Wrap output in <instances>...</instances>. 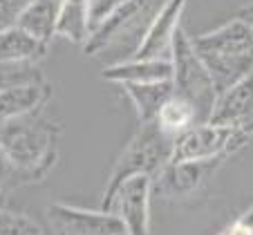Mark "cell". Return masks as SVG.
Returning a JSON list of instances; mask_svg holds the SVG:
<instances>
[{"instance_id": "cell-19", "label": "cell", "mask_w": 253, "mask_h": 235, "mask_svg": "<svg viewBox=\"0 0 253 235\" xmlns=\"http://www.w3.org/2000/svg\"><path fill=\"white\" fill-rule=\"evenodd\" d=\"M0 235H43V229L27 213L0 206Z\"/></svg>"}, {"instance_id": "cell-1", "label": "cell", "mask_w": 253, "mask_h": 235, "mask_svg": "<svg viewBox=\"0 0 253 235\" xmlns=\"http://www.w3.org/2000/svg\"><path fill=\"white\" fill-rule=\"evenodd\" d=\"M61 125L43 110L0 128V150L7 155L27 186L39 184L58 163Z\"/></svg>"}, {"instance_id": "cell-18", "label": "cell", "mask_w": 253, "mask_h": 235, "mask_svg": "<svg viewBox=\"0 0 253 235\" xmlns=\"http://www.w3.org/2000/svg\"><path fill=\"white\" fill-rule=\"evenodd\" d=\"M155 121H157V125L164 130V132L170 134L172 139H177L179 134L186 132V130L193 128L195 123H202L197 108L193 106L188 99L175 94V92H172V94L166 99V103L159 108Z\"/></svg>"}, {"instance_id": "cell-4", "label": "cell", "mask_w": 253, "mask_h": 235, "mask_svg": "<svg viewBox=\"0 0 253 235\" xmlns=\"http://www.w3.org/2000/svg\"><path fill=\"white\" fill-rule=\"evenodd\" d=\"M172 146L175 139L170 134H166L157 125V121H139V128L132 132L128 144L121 148L119 157L115 159L108 175V182L103 188V197L101 204L110 199V195L117 191L124 179L132 177V175H148V177H157L164 168L170 163L172 159Z\"/></svg>"}, {"instance_id": "cell-22", "label": "cell", "mask_w": 253, "mask_h": 235, "mask_svg": "<svg viewBox=\"0 0 253 235\" xmlns=\"http://www.w3.org/2000/svg\"><path fill=\"white\" fill-rule=\"evenodd\" d=\"M29 0H0V29L11 27Z\"/></svg>"}, {"instance_id": "cell-2", "label": "cell", "mask_w": 253, "mask_h": 235, "mask_svg": "<svg viewBox=\"0 0 253 235\" xmlns=\"http://www.w3.org/2000/svg\"><path fill=\"white\" fill-rule=\"evenodd\" d=\"M191 43L211 72L217 94L253 72V29L233 18L211 32L191 36Z\"/></svg>"}, {"instance_id": "cell-25", "label": "cell", "mask_w": 253, "mask_h": 235, "mask_svg": "<svg viewBox=\"0 0 253 235\" xmlns=\"http://www.w3.org/2000/svg\"><path fill=\"white\" fill-rule=\"evenodd\" d=\"M217 235H226V231H222V233H217Z\"/></svg>"}, {"instance_id": "cell-5", "label": "cell", "mask_w": 253, "mask_h": 235, "mask_svg": "<svg viewBox=\"0 0 253 235\" xmlns=\"http://www.w3.org/2000/svg\"><path fill=\"white\" fill-rule=\"evenodd\" d=\"M170 63H172V90H175V94L188 99L197 108L200 119L209 121L211 110L215 106V99H217V87H215L213 77L206 70L200 54L195 52L191 36L186 34L184 27L175 36Z\"/></svg>"}, {"instance_id": "cell-20", "label": "cell", "mask_w": 253, "mask_h": 235, "mask_svg": "<svg viewBox=\"0 0 253 235\" xmlns=\"http://www.w3.org/2000/svg\"><path fill=\"white\" fill-rule=\"evenodd\" d=\"M27 186L25 177L16 170V166L7 159V155L0 150V206H2V201L16 191V188H23Z\"/></svg>"}, {"instance_id": "cell-21", "label": "cell", "mask_w": 253, "mask_h": 235, "mask_svg": "<svg viewBox=\"0 0 253 235\" xmlns=\"http://www.w3.org/2000/svg\"><path fill=\"white\" fill-rule=\"evenodd\" d=\"M126 0H90V27L94 32L115 9H119Z\"/></svg>"}, {"instance_id": "cell-6", "label": "cell", "mask_w": 253, "mask_h": 235, "mask_svg": "<svg viewBox=\"0 0 253 235\" xmlns=\"http://www.w3.org/2000/svg\"><path fill=\"white\" fill-rule=\"evenodd\" d=\"M253 132L229 125L202 121L175 139L170 161H202V159H229L238 150L247 148Z\"/></svg>"}, {"instance_id": "cell-23", "label": "cell", "mask_w": 253, "mask_h": 235, "mask_svg": "<svg viewBox=\"0 0 253 235\" xmlns=\"http://www.w3.org/2000/svg\"><path fill=\"white\" fill-rule=\"evenodd\" d=\"M235 18L244 20V23H247L249 27L253 29V5H249V7H244V9H240V11H238V16H235Z\"/></svg>"}, {"instance_id": "cell-15", "label": "cell", "mask_w": 253, "mask_h": 235, "mask_svg": "<svg viewBox=\"0 0 253 235\" xmlns=\"http://www.w3.org/2000/svg\"><path fill=\"white\" fill-rule=\"evenodd\" d=\"M58 5H61V0H29L14 25L32 34L34 39L49 43L52 39H56Z\"/></svg>"}, {"instance_id": "cell-14", "label": "cell", "mask_w": 253, "mask_h": 235, "mask_svg": "<svg viewBox=\"0 0 253 235\" xmlns=\"http://www.w3.org/2000/svg\"><path fill=\"white\" fill-rule=\"evenodd\" d=\"M49 43L34 39L18 25L0 29V63L9 65H39L47 56Z\"/></svg>"}, {"instance_id": "cell-16", "label": "cell", "mask_w": 253, "mask_h": 235, "mask_svg": "<svg viewBox=\"0 0 253 235\" xmlns=\"http://www.w3.org/2000/svg\"><path fill=\"white\" fill-rule=\"evenodd\" d=\"M90 34V0H61L56 18V39H65L83 47Z\"/></svg>"}, {"instance_id": "cell-10", "label": "cell", "mask_w": 253, "mask_h": 235, "mask_svg": "<svg viewBox=\"0 0 253 235\" xmlns=\"http://www.w3.org/2000/svg\"><path fill=\"white\" fill-rule=\"evenodd\" d=\"M209 121L253 132V72L217 94Z\"/></svg>"}, {"instance_id": "cell-8", "label": "cell", "mask_w": 253, "mask_h": 235, "mask_svg": "<svg viewBox=\"0 0 253 235\" xmlns=\"http://www.w3.org/2000/svg\"><path fill=\"white\" fill-rule=\"evenodd\" d=\"M150 199H153V177L132 175L124 179L101 204L103 211L115 213L126 229V235H150Z\"/></svg>"}, {"instance_id": "cell-11", "label": "cell", "mask_w": 253, "mask_h": 235, "mask_svg": "<svg viewBox=\"0 0 253 235\" xmlns=\"http://www.w3.org/2000/svg\"><path fill=\"white\" fill-rule=\"evenodd\" d=\"M186 5L188 0H168L164 9L157 14V18L153 20V25L148 27L132 58H166V61H170L172 43H175L177 32L182 29Z\"/></svg>"}, {"instance_id": "cell-17", "label": "cell", "mask_w": 253, "mask_h": 235, "mask_svg": "<svg viewBox=\"0 0 253 235\" xmlns=\"http://www.w3.org/2000/svg\"><path fill=\"white\" fill-rule=\"evenodd\" d=\"M130 103L134 106L139 121H153L157 117L159 108L166 103L172 94V81H155V83H128L121 85Z\"/></svg>"}, {"instance_id": "cell-9", "label": "cell", "mask_w": 253, "mask_h": 235, "mask_svg": "<svg viewBox=\"0 0 253 235\" xmlns=\"http://www.w3.org/2000/svg\"><path fill=\"white\" fill-rule=\"evenodd\" d=\"M45 220L54 235H126L121 220L110 211H90L61 201L45 208Z\"/></svg>"}, {"instance_id": "cell-12", "label": "cell", "mask_w": 253, "mask_h": 235, "mask_svg": "<svg viewBox=\"0 0 253 235\" xmlns=\"http://www.w3.org/2000/svg\"><path fill=\"white\" fill-rule=\"evenodd\" d=\"M52 94L54 87L45 77L2 87L0 90V128L16 119L45 110Z\"/></svg>"}, {"instance_id": "cell-24", "label": "cell", "mask_w": 253, "mask_h": 235, "mask_svg": "<svg viewBox=\"0 0 253 235\" xmlns=\"http://www.w3.org/2000/svg\"><path fill=\"white\" fill-rule=\"evenodd\" d=\"M2 87H9V85H2V83H0V90H2Z\"/></svg>"}, {"instance_id": "cell-3", "label": "cell", "mask_w": 253, "mask_h": 235, "mask_svg": "<svg viewBox=\"0 0 253 235\" xmlns=\"http://www.w3.org/2000/svg\"><path fill=\"white\" fill-rule=\"evenodd\" d=\"M168 0H126L119 9H115L94 32L90 34L83 52L87 56L115 52L121 54L119 61L132 58L139 49L143 36L164 9Z\"/></svg>"}, {"instance_id": "cell-13", "label": "cell", "mask_w": 253, "mask_h": 235, "mask_svg": "<svg viewBox=\"0 0 253 235\" xmlns=\"http://www.w3.org/2000/svg\"><path fill=\"white\" fill-rule=\"evenodd\" d=\"M101 78L119 85L172 81V63L166 58H126L105 65L101 70Z\"/></svg>"}, {"instance_id": "cell-7", "label": "cell", "mask_w": 253, "mask_h": 235, "mask_svg": "<svg viewBox=\"0 0 253 235\" xmlns=\"http://www.w3.org/2000/svg\"><path fill=\"white\" fill-rule=\"evenodd\" d=\"M226 159L170 161L153 179V195L166 201H195L209 191L213 177Z\"/></svg>"}]
</instances>
